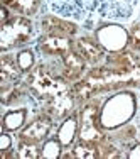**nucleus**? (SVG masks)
Returning a JSON list of instances; mask_svg holds the SVG:
<instances>
[{"label": "nucleus", "instance_id": "14", "mask_svg": "<svg viewBox=\"0 0 140 159\" xmlns=\"http://www.w3.org/2000/svg\"><path fill=\"white\" fill-rule=\"evenodd\" d=\"M29 117V107L20 105V107H10L9 110L3 112L2 117V130H9V132H15L20 130L25 125Z\"/></svg>", "mask_w": 140, "mask_h": 159}, {"label": "nucleus", "instance_id": "12", "mask_svg": "<svg viewBox=\"0 0 140 159\" xmlns=\"http://www.w3.org/2000/svg\"><path fill=\"white\" fill-rule=\"evenodd\" d=\"M59 61H61V70H59V73H61L71 85L78 83L79 80L88 73L90 64L86 63L74 49H69L66 54H63Z\"/></svg>", "mask_w": 140, "mask_h": 159}, {"label": "nucleus", "instance_id": "1", "mask_svg": "<svg viewBox=\"0 0 140 159\" xmlns=\"http://www.w3.org/2000/svg\"><path fill=\"white\" fill-rule=\"evenodd\" d=\"M140 86V56L132 49L110 52L107 61L94 66L73 85L74 98L85 103L100 93Z\"/></svg>", "mask_w": 140, "mask_h": 159}, {"label": "nucleus", "instance_id": "2", "mask_svg": "<svg viewBox=\"0 0 140 159\" xmlns=\"http://www.w3.org/2000/svg\"><path fill=\"white\" fill-rule=\"evenodd\" d=\"M24 83L41 112L47 113L54 120H63L73 113L76 103L73 85L52 68V63H37L25 75Z\"/></svg>", "mask_w": 140, "mask_h": 159}, {"label": "nucleus", "instance_id": "8", "mask_svg": "<svg viewBox=\"0 0 140 159\" xmlns=\"http://www.w3.org/2000/svg\"><path fill=\"white\" fill-rule=\"evenodd\" d=\"M73 49L85 59L91 68L100 66L107 61L108 52L105 51V48L96 41L94 36H79L73 41Z\"/></svg>", "mask_w": 140, "mask_h": 159}, {"label": "nucleus", "instance_id": "21", "mask_svg": "<svg viewBox=\"0 0 140 159\" xmlns=\"http://www.w3.org/2000/svg\"><path fill=\"white\" fill-rule=\"evenodd\" d=\"M128 49L140 52V22L132 24L130 31H128Z\"/></svg>", "mask_w": 140, "mask_h": 159}, {"label": "nucleus", "instance_id": "15", "mask_svg": "<svg viewBox=\"0 0 140 159\" xmlns=\"http://www.w3.org/2000/svg\"><path fill=\"white\" fill-rule=\"evenodd\" d=\"M78 113H69L66 119H63V122L58 127V132H56V137L63 144V147H71L74 144V139L78 137Z\"/></svg>", "mask_w": 140, "mask_h": 159}, {"label": "nucleus", "instance_id": "4", "mask_svg": "<svg viewBox=\"0 0 140 159\" xmlns=\"http://www.w3.org/2000/svg\"><path fill=\"white\" fill-rule=\"evenodd\" d=\"M137 113V97L128 90H120L101 103L100 108V125L103 130L115 129L128 124Z\"/></svg>", "mask_w": 140, "mask_h": 159}, {"label": "nucleus", "instance_id": "23", "mask_svg": "<svg viewBox=\"0 0 140 159\" xmlns=\"http://www.w3.org/2000/svg\"><path fill=\"white\" fill-rule=\"evenodd\" d=\"M127 157L130 159H135V157H140V142H135L128 147V152H127Z\"/></svg>", "mask_w": 140, "mask_h": 159}, {"label": "nucleus", "instance_id": "3", "mask_svg": "<svg viewBox=\"0 0 140 159\" xmlns=\"http://www.w3.org/2000/svg\"><path fill=\"white\" fill-rule=\"evenodd\" d=\"M51 14L96 29L110 22H130L140 10V0H47Z\"/></svg>", "mask_w": 140, "mask_h": 159}, {"label": "nucleus", "instance_id": "17", "mask_svg": "<svg viewBox=\"0 0 140 159\" xmlns=\"http://www.w3.org/2000/svg\"><path fill=\"white\" fill-rule=\"evenodd\" d=\"M71 151H73L74 159H96V157H100V146L98 144L85 142V141H79V139L76 144H73Z\"/></svg>", "mask_w": 140, "mask_h": 159}, {"label": "nucleus", "instance_id": "19", "mask_svg": "<svg viewBox=\"0 0 140 159\" xmlns=\"http://www.w3.org/2000/svg\"><path fill=\"white\" fill-rule=\"evenodd\" d=\"M15 152H17V157H20V159H37V157H41V147L36 142L19 139Z\"/></svg>", "mask_w": 140, "mask_h": 159}, {"label": "nucleus", "instance_id": "18", "mask_svg": "<svg viewBox=\"0 0 140 159\" xmlns=\"http://www.w3.org/2000/svg\"><path fill=\"white\" fill-rule=\"evenodd\" d=\"M15 61L19 64V68L22 70V73L27 75L29 71L37 64L36 52H34V49H31V48H20V51L15 54Z\"/></svg>", "mask_w": 140, "mask_h": 159}, {"label": "nucleus", "instance_id": "11", "mask_svg": "<svg viewBox=\"0 0 140 159\" xmlns=\"http://www.w3.org/2000/svg\"><path fill=\"white\" fill-rule=\"evenodd\" d=\"M39 29L42 34H54V36H64V37H76L79 31L76 22L59 17L56 14H46V16L41 17Z\"/></svg>", "mask_w": 140, "mask_h": 159}, {"label": "nucleus", "instance_id": "5", "mask_svg": "<svg viewBox=\"0 0 140 159\" xmlns=\"http://www.w3.org/2000/svg\"><path fill=\"white\" fill-rule=\"evenodd\" d=\"M36 37V24L31 17L12 16L10 20L2 24L0 29V49L7 52L10 49L25 48Z\"/></svg>", "mask_w": 140, "mask_h": 159}, {"label": "nucleus", "instance_id": "13", "mask_svg": "<svg viewBox=\"0 0 140 159\" xmlns=\"http://www.w3.org/2000/svg\"><path fill=\"white\" fill-rule=\"evenodd\" d=\"M22 75L24 73L19 68V64L15 61V56L2 52V58H0V85L7 86V85L20 81Z\"/></svg>", "mask_w": 140, "mask_h": 159}, {"label": "nucleus", "instance_id": "10", "mask_svg": "<svg viewBox=\"0 0 140 159\" xmlns=\"http://www.w3.org/2000/svg\"><path fill=\"white\" fill-rule=\"evenodd\" d=\"M52 127H54V119L49 117L47 113H44V112H39V115H36L31 122L25 124V125L19 130V139L41 144L49 137Z\"/></svg>", "mask_w": 140, "mask_h": 159}, {"label": "nucleus", "instance_id": "6", "mask_svg": "<svg viewBox=\"0 0 140 159\" xmlns=\"http://www.w3.org/2000/svg\"><path fill=\"white\" fill-rule=\"evenodd\" d=\"M100 108L101 102L98 98H90L85 102L81 110L78 112L79 129H78V139L91 144H101L107 141L108 134H105L103 127L100 125Z\"/></svg>", "mask_w": 140, "mask_h": 159}, {"label": "nucleus", "instance_id": "20", "mask_svg": "<svg viewBox=\"0 0 140 159\" xmlns=\"http://www.w3.org/2000/svg\"><path fill=\"white\" fill-rule=\"evenodd\" d=\"M63 154V144L58 141V137L54 139H46L41 146V157L44 159H56V157H61Z\"/></svg>", "mask_w": 140, "mask_h": 159}, {"label": "nucleus", "instance_id": "9", "mask_svg": "<svg viewBox=\"0 0 140 159\" xmlns=\"http://www.w3.org/2000/svg\"><path fill=\"white\" fill-rule=\"evenodd\" d=\"M73 37L54 36V34H41L36 41V51L42 58H54L61 59L63 54H66L69 49H73Z\"/></svg>", "mask_w": 140, "mask_h": 159}, {"label": "nucleus", "instance_id": "22", "mask_svg": "<svg viewBox=\"0 0 140 159\" xmlns=\"http://www.w3.org/2000/svg\"><path fill=\"white\" fill-rule=\"evenodd\" d=\"M12 146H14L12 135L9 134V130H2V135H0V152L12 149Z\"/></svg>", "mask_w": 140, "mask_h": 159}, {"label": "nucleus", "instance_id": "16", "mask_svg": "<svg viewBox=\"0 0 140 159\" xmlns=\"http://www.w3.org/2000/svg\"><path fill=\"white\" fill-rule=\"evenodd\" d=\"M42 0H2V5H7L17 16L34 17L39 14Z\"/></svg>", "mask_w": 140, "mask_h": 159}, {"label": "nucleus", "instance_id": "7", "mask_svg": "<svg viewBox=\"0 0 140 159\" xmlns=\"http://www.w3.org/2000/svg\"><path fill=\"white\" fill-rule=\"evenodd\" d=\"M94 37L105 48L108 54L128 49V31L118 22H110V24H103L96 27Z\"/></svg>", "mask_w": 140, "mask_h": 159}]
</instances>
